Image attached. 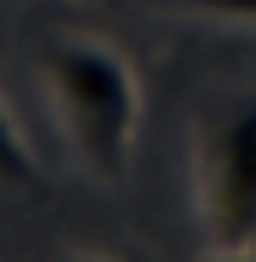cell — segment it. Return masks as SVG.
I'll return each mask as SVG.
<instances>
[{
    "label": "cell",
    "mask_w": 256,
    "mask_h": 262,
    "mask_svg": "<svg viewBox=\"0 0 256 262\" xmlns=\"http://www.w3.org/2000/svg\"><path fill=\"white\" fill-rule=\"evenodd\" d=\"M53 111L64 122L76 158L94 169L99 181L123 175L134 128H140V82L123 53H111L105 41H53L41 58Z\"/></svg>",
    "instance_id": "1"
},
{
    "label": "cell",
    "mask_w": 256,
    "mask_h": 262,
    "mask_svg": "<svg viewBox=\"0 0 256 262\" xmlns=\"http://www.w3.org/2000/svg\"><path fill=\"white\" fill-rule=\"evenodd\" d=\"M192 198L210 251L256 245V94H233L204 117L192 151Z\"/></svg>",
    "instance_id": "2"
},
{
    "label": "cell",
    "mask_w": 256,
    "mask_h": 262,
    "mask_svg": "<svg viewBox=\"0 0 256 262\" xmlns=\"http://www.w3.org/2000/svg\"><path fill=\"white\" fill-rule=\"evenodd\" d=\"M0 181H6V187H29V181H41V163H35V151H29V140L18 134L6 99H0Z\"/></svg>",
    "instance_id": "3"
},
{
    "label": "cell",
    "mask_w": 256,
    "mask_h": 262,
    "mask_svg": "<svg viewBox=\"0 0 256 262\" xmlns=\"http://www.w3.org/2000/svg\"><path fill=\"white\" fill-rule=\"evenodd\" d=\"M210 12H233V18H256V0H198Z\"/></svg>",
    "instance_id": "4"
},
{
    "label": "cell",
    "mask_w": 256,
    "mask_h": 262,
    "mask_svg": "<svg viewBox=\"0 0 256 262\" xmlns=\"http://www.w3.org/2000/svg\"><path fill=\"white\" fill-rule=\"evenodd\" d=\"M204 262H250V251H210Z\"/></svg>",
    "instance_id": "5"
},
{
    "label": "cell",
    "mask_w": 256,
    "mask_h": 262,
    "mask_svg": "<svg viewBox=\"0 0 256 262\" xmlns=\"http://www.w3.org/2000/svg\"><path fill=\"white\" fill-rule=\"evenodd\" d=\"M64 262H105V256H64Z\"/></svg>",
    "instance_id": "6"
}]
</instances>
